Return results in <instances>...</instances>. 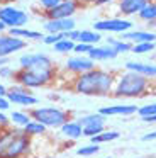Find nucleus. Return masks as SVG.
Masks as SVG:
<instances>
[{
    "label": "nucleus",
    "mask_w": 156,
    "mask_h": 158,
    "mask_svg": "<svg viewBox=\"0 0 156 158\" xmlns=\"http://www.w3.org/2000/svg\"><path fill=\"white\" fill-rule=\"evenodd\" d=\"M114 85H115L114 73L95 66L90 72L75 77L73 83H71V89L76 94H81V95L105 97V95H110L112 94Z\"/></svg>",
    "instance_id": "nucleus-1"
},
{
    "label": "nucleus",
    "mask_w": 156,
    "mask_h": 158,
    "mask_svg": "<svg viewBox=\"0 0 156 158\" xmlns=\"http://www.w3.org/2000/svg\"><path fill=\"white\" fill-rule=\"evenodd\" d=\"M151 80L134 72H124L115 80L112 95L119 99H138L149 92Z\"/></svg>",
    "instance_id": "nucleus-3"
},
{
    "label": "nucleus",
    "mask_w": 156,
    "mask_h": 158,
    "mask_svg": "<svg viewBox=\"0 0 156 158\" xmlns=\"http://www.w3.org/2000/svg\"><path fill=\"white\" fill-rule=\"evenodd\" d=\"M29 19V14L19 7H14V5H2L0 7V21L7 26V29L26 27Z\"/></svg>",
    "instance_id": "nucleus-7"
},
{
    "label": "nucleus",
    "mask_w": 156,
    "mask_h": 158,
    "mask_svg": "<svg viewBox=\"0 0 156 158\" xmlns=\"http://www.w3.org/2000/svg\"><path fill=\"white\" fill-rule=\"evenodd\" d=\"M121 39L131 43V44H138V43H156V34L151 31H136V29H131V31L121 34Z\"/></svg>",
    "instance_id": "nucleus-14"
},
{
    "label": "nucleus",
    "mask_w": 156,
    "mask_h": 158,
    "mask_svg": "<svg viewBox=\"0 0 156 158\" xmlns=\"http://www.w3.org/2000/svg\"><path fill=\"white\" fill-rule=\"evenodd\" d=\"M117 138H119V133H117V131H107V129H104L100 134H97V136L90 138V143H93V144L110 143V141L117 139Z\"/></svg>",
    "instance_id": "nucleus-28"
},
{
    "label": "nucleus",
    "mask_w": 156,
    "mask_h": 158,
    "mask_svg": "<svg viewBox=\"0 0 156 158\" xmlns=\"http://www.w3.org/2000/svg\"><path fill=\"white\" fill-rule=\"evenodd\" d=\"M9 117H10V124H12L14 127H24L31 119H32L29 110H10Z\"/></svg>",
    "instance_id": "nucleus-23"
},
{
    "label": "nucleus",
    "mask_w": 156,
    "mask_h": 158,
    "mask_svg": "<svg viewBox=\"0 0 156 158\" xmlns=\"http://www.w3.org/2000/svg\"><path fill=\"white\" fill-rule=\"evenodd\" d=\"M10 107H12V104L9 102L7 95H0V110L7 112V110H10Z\"/></svg>",
    "instance_id": "nucleus-38"
},
{
    "label": "nucleus",
    "mask_w": 156,
    "mask_h": 158,
    "mask_svg": "<svg viewBox=\"0 0 156 158\" xmlns=\"http://www.w3.org/2000/svg\"><path fill=\"white\" fill-rule=\"evenodd\" d=\"M95 68V61L90 60L87 55H76V56H70V58L64 61V72L71 73V75H81V73H87L90 70Z\"/></svg>",
    "instance_id": "nucleus-11"
},
{
    "label": "nucleus",
    "mask_w": 156,
    "mask_h": 158,
    "mask_svg": "<svg viewBox=\"0 0 156 158\" xmlns=\"http://www.w3.org/2000/svg\"><path fill=\"white\" fill-rule=\"evenodd\" d=\"M32 151V138L22 127H7L0 131V158H26Z\"/></svg>",
    "instance_id": "nucleus-2"
},
{
    "label": "nucleus",
    "mask_w": 156,
    "mask_h": 158,
    "mask_svg": "<svg viewBox=\"0 0 156 158\" xmlns=\"http://www.w3.org/2000/svg\"><path fill=\"white\" fill-rule=\"evenodd\" d=\"M78 36H80V29H73V31H68L66 34H64V38L71 39V41L76 43L78 41Z\"/></svg>",
    "instance_id": "nucleus-39"
},
{
    "label": "nucleus",
    "mask_w": 156,
    "mask_h": 158,
    "mask_svg": "<svg viewBox=\"0 0 156 158\" xmlns=\"http://www.w3.org/2000/svg\"><path fill=\"white\" fill-rule=\"evenodd\" d=\"M56 66L54 60L46 53H24L19 56V68H51Z\"/></svg>",
    "instance_id": "nucleus-9"
},
{
    "label": "nucleus",
    "mask_w": 156,
    "mask_h": 158,
    "mask_svg": "<svg viewBox=\"0 0 156 158\" xmlns=\"http://www.w3.org/2000/svg\"><path fill=\"white\" fill-rule=\"evenodd\" d=\"M98 112L105 117H109V116H132V114L138 112V107L132 106V104H119V106L100 107Z\"/></svg>",
    "instance_id": "nucleus-16"
},
{
    "label": "nucleus",
    "mask_w": 156,
    "mask_h": 158,
    "mask_svg": "<svg viewBox=\"0 0 156 158\" xmlns=\"http://www.w3.org/2000/svg\"><path fill=\"white\" fill-rule=\"evenodd\" d=\"M0 95H7V87L0 82Z\"/></svg>",
    "instance_id": "nucleus-45"
},
{
    "label": "nucleus",
    "mask_w": 156,
    "mask_h": 158,
    "mask_svg": "<svg viewBox=\"0 0 156 158\" xmlns=\"http://www.w3.org/2000/svg\"><path fill=\"white\" fill-rule=\"evenodd\" d=\"M138 17L146 24H156V0H149L148 4L139 10Z\"/></svg>",
    "instance_id": "nucleus-21"
},
{
    "label": "nucleus",
    "mask_w": 156,
    "mask_h": 158,
    "mask_svg": "<svg viewBox=\"0 0 156 158\" xmlns=\"http://www.w3.org/2000/svg\"><path fill=\"white\" fill-rule=\"evenodd\" d=\"M60 133L63 134L66 139L70 141H76L80 139L81 136H83V127H81V124L78 123V121L75 119H68L66 123L63 124V126L60 127Z\"/></svg>",
    "instance_id": "nucleus-18"
},
{
    "label": "nucleus",
    "mask_w": 156,
    "mask_h": 158,
    "mask_svg": "<svg viewBox=\"0 0 156 158\" xmlns=\"http://www.w3.org/2000/svg\"><path fill=\"white\" fill-rule=\"evenodd\" d=\"M107 44L110 46L117 55H121V53H127V51L132 49L131 43L124 41V39H121V38H107Z\"/></svg>",
    "instance_id": "nucleus-25"
},
{
    "label": "nucleus",
    "mask_w": 156,
    "mask_h": 158,
    "mask_svg": "<svg viewBox=\"0 0 156 158\" xmlns=\"http://www.w3.org/2000/svg\"><path fill=\"white\" fill-rule=\"evenodd\" d=\"M105 119L107 117L102 116L100 112H92V114H85V116L78 117V123L81 124V127L83 126H88V124H105Z\"/></svg>",
    "instance_id": "nucleus-26"
},
{
    "label": "nucleus",
    "mask_w": 156,
    "mask_h": 158,
    "mask_svg": "<svg viewBox=\"0 0 156 158\" xmlns=\"http://www.w3.org/2000/svg\"><path fill=\"white\" fill-rule=\"evenodd\" d=\"M14 75H15V68L12 65L0 66V80H14Z\"/></svg>",
    "instance_id": "nucleus-32"
},
{
    "label": "nucleus",
    "mask_w": 156,
    "mask_h": 158,
    "mask_svg": "<svg viewBox=\"0 0 156 158\" xmlns=\"http://www.w3.org/2000/svg\"><path fill=\"white\" fill-rule=\"evenodd\" d=\"M10 36H15L19 39H24V41H43L44 34L41 31H36V29H27V27H14V29H7Z\"/></svg>",
    "instance_id": "nucleus-20"
},
{
    "label": "nucleus",
    "mask_w": 156,
    "mask_h": 158,
    "mask_svg": "<svg viewBox=\"0 0 156 158\" xmlns=\"http://www.w3.org/2000/svg\"><path fill=\"white\" fill-rule=\"evenodd\" d=\"M22 129H24V133H26L29 138H32V139L37 138V136H44V134L47 133V127L44 126V124H41L39 121H36V119H31Z\"/></svg>",
    "instance_id": "nucleus-22"
},
{
    "label": "nucleus",
    "mask_w": 156,
    "mask_h": 158,
    "mask_svg": "<svg viewBox=\"0 0 156 158\" xmlns=\"http://www.w3.org/2000/svg\"><path fill=\"white\" fill-rule=\"evenodd\" d=\"M102 41V34L93 29H80V36H78L76 43H85V44L97 46V43Z\"/></svg>",
    "instance_id": "nucleus-24"
},
{
    "label": "nucleus",
    "mask_w": 156,
    "mask_h": 158,
    "mask_svg": "<svg viewBox=\"0 0 156 158\" xmlns=\"http://www.w3.org/2000/svg\"><path fill=\"white\" fill-rule=\"evenodd\" d=\"M138 114H139L141 117H144V116H153V114H156V102L148 104V106H142V107H138Z\"/></svg>",
    "instance_id": "nucleus-33"
},
{
    "label": "nucleus",
    "mask_w": 156,
    "mask_h": 158,
    "mask_svg": "<svg viewBox=\"0 0 156 158\" xmlns=\"http://www.w3.org/2000/svg\"><path fill=\"white\" fill-rule=\"evenodd\" d=\"M73 48H75V41L68 38H61L58 43L53 44V49L54 53H60V55H68V53H73Z\"/></svg>",
    "instance_id": "nucleus-27"
},
{
    "label": "nucleus",
    "mask_w": 156,
    "mask_h": 158,
    "mask_svg": "<svg viewBox=\"0 0 156 158\" xmlns=\"http://www.w3.org/2000/svg\"><path fill=\"white\" fill-rule=\"evenodd\" d=\"M132 29V22L125 17H107L93 22V31L109 32V34H124Z\"/></svg>",
    "instance_id": "nucleus-8"
},
{
    "label": "nucleus",
    "mask_w": 156,
    "mask_h": 158,
    "mask_svg": "<svg viewBox=\"0 0 156 158\" xmlns=\"http://www.w3.org/2000/svg\"><path fill=\"white\" fill-rule=\"evenodd\" d=\"M29 114L32 119L44 124L47 129H60L70 119V112L56 106H36L29 109Z\"/></svg>",
    "instance_id": "nucleus-5"
},
{
    "label": "nucleus",
    "mask_w": 156,
    "mask_h": 158,
    "mask_svg": "<svg viewBox=\"0 0 156 158\" xmlns=\"http://www.w3.org/2000/svg\"><path fill=\"white\" fill-rule=\"evenodd\" d=\"M104 129H105V124H88V126H83V136L93 138L97 134H100Z\"/></svg>",
    "instance_id": "nucleus-31"
},
{
    "label": "nucleus",
    "mask_w": 156,
    "mask_h": 158,
    "mask_svg": "<svg viewBox=\"0 0 156 158\" xmlns=\"http://www.w3.org/2000/svg\"><path fill=\"white\" fill-rule=\"evenodd\" d=\"M27 48V41L19 39L15 36H10L9 32L0 34V56H12L15 53H20Z\"/></svg>",
    "instance_id": "nucleus-12"
},
{
    "label": "nucleus",
    "mask_w": 156,
    "mask_h": 158,
    "mask_svg": "<svg viewBox=\"0 0 156 158\" xmlns=\"http://www.w3.org/2000/svg\"><path fill=\"white\" fill-rule=\"evenodd\" d=\"M61 38H64L63 34H44V38H43V44H46V46H53L54 43H58Z\"/></svg>",
    "instance_id": "nucleus-36"
},
{
    "label": "nucleus",
    "mask_w": 156,
    "mask_h": 158,
    "mask_svg": "<svg viewBox=\"0 0 156 158\" xmlns=\"http://www.w3.org/2000/svg\"><path fill=\"white\" fill-rule=\"evenodd\" d=\"M141 139L142 141H154L156 139V129L154 131H149V133H146V134H142Z\"/></svg>",
    "instance_id": "nucleus-40"
},
{
    "label": "nucleus",
    "mask_w": 156,
    "mask_h": 158,
    "mask_svg": "<svg viewBox=\"0 0 156 158\" xmlns=\"http://www.w3.org/2000/svg\"><path fill=\"white\" fill-rule=\"evenodd\" d=\"M92 48H93L92 44H85V43H75L73 53H75V55H88Z\"/></svg>",
    "instance_id": "nucleus-35"
},
{
    "label": "nucleus",
    "mask_w": 156,
    "mask_h": 158,
    "mask_svg": "<svg viewBox=\"0 0 156 158\" xmlns=\"http://www.w3.org/2000/svg\"><path fill=\"white\" fill-rule=\"evenodd\" d=\"M141 119L148 124H156V114H153V116H144V117H141Z\"/></svg>",
    "instance_id": "nucleus-43"
},
{
    "label": "nucleus",
    "mask_w": 156,
    "mask_h": 158,
    "mask_svg": "<svg viewBox=\"0 0 156 158\" xmlns=\"http://www.w3.org/2000/svg\"><path fill=\"white\" fill-rule=\"evenodd\" d=\"M87 56L97 63V61H109V60H114V58H117L119 55L109 44H104V46H93Z\"/></svg>",
    "instance_id": "nucleus-19"
},
{
    "label": "nucleus",
    "mask_w": 156,
    "mask_h": 158,
    "mask_svg": "<svg viewBox=\"0 0 156 158\" xmlns=\"http://www.w3.org/2000/svg\"><path fill=\"white\" fill-rule=\"evenodd\" d=\"M58 78V66L51 68H17L14 75V83L26 87L29 90L46 89L54 85Z\"/></svg>",
    "instance_id": "nucleus-4"
},
{
    "label": "nucleus",
    "mask_w": 156,
    "mask_h": 158,
    "mask_svg": "<svg viewBox=\"0 0 156 158\" xmlns=\"http://www.w3.org/2000/svg\"><path fill=\"white\" fill-rule=\"evenodd\" d=\"M80 5H78L76 0H61L60 4L54 9L47 12H43L44 19H68V17H75L78 10H80Z\"/></svg>",
    "instance_id": "nucleus-10"
},
{
    "label": "nucleus",
    "mask_w": 156,
    "mask_h": 158,
    "mask_svg": "<svg viewBox=\"0 0 156 158\" xmlns=\"http://www.w3.org/2000/svg\"><path fill=\"white\" fill-rule=\"evenodd\" d=\"M125 70L127 72H134L139 75L146 77V78H156V65L153 63H141V61H127L125 63Z\"/></svg>",
    "instance_id": "nucleus-17"
},
{
    "label": "nucleus",
    "mask_w": 156,
    "mask_h": 158,
    "mask_svg": "<svg viewBox=\"0 0 156 158\" xmlns=\"http://www.w3.org/2000/svg\"><path fill=\"white\" fill-rule=\"evenodd\" d=\"M149 0H117V10L124 17L129 15H138L139 10L148 4Z\"/></svg>",
    "instance_id": "nucleus-15"
},
{
    "label": "nucleus",
    "mask_w": 156,
    "mask_h": 158,
    "mask_svg": "<svg viewBox=\"0 0 156 158\" xmlns=\"http://www.w3.org/2000/svg\"><path fill=\"white\" fill-rule=\"evenodd\" d=\"M156 48V43H138V44H132V53L136 55H146V53H151Z\"/></svg>",
    "instance_id": "nucleus-30"
},
{
    "label": "nucleus",
    "mask_w": 156,
    "mask_h": 158,
    "mask_svg": "<svg viewBox=\"0 0 156 158\" xmlns=\"http://www.w3.org/2000/svg\"><path fill=\"white\" fill-rule=\"evenodd\" d=\"M7 99L14 106L26 107V109H32V107L39 106V97H36L32 94V90L26 89V87L19 85V83L7 87Z\"/></svg>",
    "instance_id": "nucleus-6"
},
{
    "label": "nucleus",
    "mask_w": 156,
    "mask_h": 158,
    "mask_svg": "<svg viewBox=\"0 0 156 158\" xmlns=\"http://www.w3.org/2000/svg\"><path fill=\"white\" fill-rule=\"evenodd\" d=\"M105 158H112V156H105Z\"/></svg>",
    "instance_id": "nucleus-47"
},
{
    "label": "nucleus",
    "mask_w": 156,
    "mask_h": 158,
    "mask_svg": "<svg viewBox=\"0 0 156 158\" xmlns=\"http://www.w3.org/2000/svg\"><path fill=\"white\" fill-rule=\"evenodd\" d=\"M112 4H117V0H95V5H98V7H104V5H112Z\"/></svg>",
    "instance_id": "nucleus-41"
},
{
    "label": "nucleus",
    "mask_w": 156,
    "mask_h": 158,
    "mask_svg": "<svg viewBox=\"0 0 156 158\" xmlns=\"http://www.w3.org/2000/svg\"><path fill=\"white\" fill-rule=\"evenodd\" d=\"M12 124H10V117L7 112H3V110H0V131L2 129H7V127H10Z\"/></svg>",
    "instance_id": "nucleus-37"
},
{
    "label": "nucleus",
    "mask_w": 156,
    "mask_h": 158,
    "mask_svg": "<svg viewBox=\"0 0 156 158\" xmlns=\"http://www.w3.org/2000/svg\"><path fill=\"white\" fill-rule=\"evenodd\" d=\"M98 151H100V144L90 143V144H85V146L78 148L76 155H78V156H81V158H90V156H93V155H97Z\"/></svg>",
    "instance_id": "nucleus-29"
},
{
    "label": "nucleus",
    "mask_w": 156,
    "mask_h": 158,
    "mask_svg": "<svg viewBox=\"0 0 156 158\" xmlns=\"http://www.w3.org/2000/svg\"><path fill=\"white\" fill-rule=\"evenodd\" d=\"M60 2H61V0H37V5L41 7V10H43V12H47V10H51V9L56 7Z\"/></svg>",
    "instance_id": "nucleus-34"
},
{
    "label": "nucleus",
    "mask_w": 156,
    "mask_h": 158,
    "mask_svg": "<svg viewBox=\"0 0 156 158\" xmlns=\"http://www.w3.org/2000/svg\"><path fill=\"white\" fill-rule=\"evenodd\" d=\"M43 29L46 34H66L68 31L76 29V21L75 17L68 19H47L43 22Z\"/></svg>",
    "instance_id": "nucleus-13"
},
{
    "label": "nucleus",
    "mask_w": 156,
    "mask_h": 158,
    "mask_svg": "<svg viewBox=\"0 0 156 158\" xmlns=\"http://www.w3.org/2000/svg\"><path fill=\"white\" fill-rule=\"evenodd\" d=\"M78 5H80L81 9L83 7H90V5H95V0H76Z\"/></svg>",
    "instance_id": "nucleus-42"
},
{
    "label": "nucleus",
    "mask_w": 156,
    "mask_h": 158,
    "mask_svg": "<svg viewBox=\"0 0 156 158\" xmlns=\"http://www.w3.org/2000/svg\"><path fill=\"white\" fill-rule=\"evenodd\" d=\"M5 65H10V58L9 56H0V66H5Z\"/></svg>",
    "instance_id": "nucleus-44"
},
{
    "label": "nucleus",
    "mask_w": 156,
    "mask_h": 158,
    "mask_svg": "<svg viewBox=\"0 0 156 158\" xmlns=\"http://www.w3.org/2000/svg\"><path fill=\"white\" fill-rule=\"evenodd\" d=\"M2 32H7V26L0 21V34H2Z\"/></svg>",
    "instance_id": "nucleus-46"
}]
</instances>
